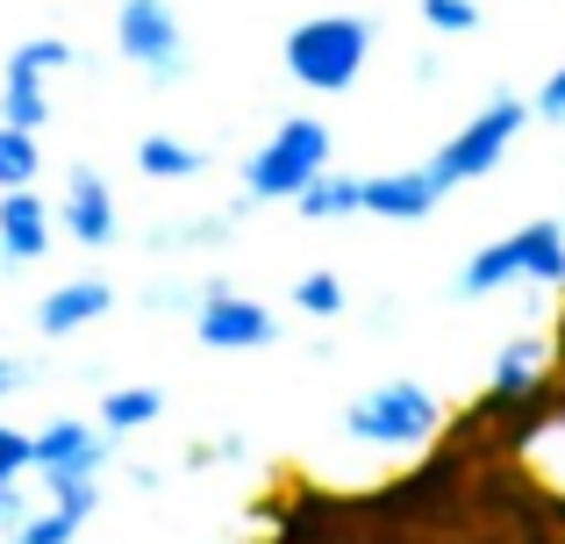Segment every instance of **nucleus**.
I'll use <instances>...</instances> for the list:
<instances>
[{"mask_svg":"<svg viewBox=\"0 0 565 544\" xmlns=\"http://www.w3.org/2000/svg\"><path fill=\"white\" fill-rule=\"evenodd\" d=\"M36 172H43L36 129H14V122H0V194H8V186H36Z\"/></svg>","mask_w":565,"mask_h":544,"instance_id":"nucleus-19","label":"nucleus"},{"mask_svg":"<svg viewBox=\"0 0 565 544\" xmlns=\"http://www.w3.org/2000/svg\"><path fill=\"white\" fill-rule=\"evenodd\" d=\"M8 537L14 544H72V537H79V516H72L65 502H51V494H43V502L22 509V523H14Z\"/></svg>","mask_w":565,"mask_h":544,"instance_id":"nucleus-18","label":"nucleus"},{"mask_svg":"<svg viewBox=\"0 0 565 544\" xmlns=\"http://www.w3.org/2000/svg\"><path fill=\"white\" fill-rule=\"evenodd\" d=\"M294 308H301V316H344V279L337 273H301L294 279Z\"/></svg>","mask_w":565,"mask_h":544,"instance_id":"nucleus-20","label":"nucleus"},{"mask_svg":"<svg viewBox=\"0 0 565 544\" xmlns=\"http://www.w3.org/2000/svg\"><path fill=\"white\" fill-rule=\"evenodd\" d=\"M530 115H544V122H565V65H558L552 79L537 86V100H530Z\"/></svg>","mask_w":565,"mask_h":544,"instance_id":"nucleus-23","label":"nucleus"},{"mask_svg":"<svg viewBox=\"0 0 565 544\" xmlns=\"http://www.w3.org/2000/svg\"><path fill=\"white\" fill-rule=\"evenodd\" d=\"M108 308H115V287H108V279H65V287L43 294L36 330L43 337H72V330H86V322H100Z\"/></svg>","mask_w":565,"mask_h":544,"instance_id":"nucleus-14","label":"nucleus"},{"mask_svg":"<svg viewBox=\"0 0 565 544\" xmlns=\"http://www.w3.org/2000/svg\"><path fill=\"white\" fill-rule=\"evenodd\" d=\"M14 387H22V365H14V359H0V402H8Z\"/></svg>","mask_w":565,"mask_h":544,"instance_id":"nucleus-25","label":"nucleus"},{"mask_svg":"<svg viewBox=\"0 0 565 544\" xmlns=\"http://www.w3.org/2000/svg\"><path fill=\"white\" fill-rule=\"evenodd\" d=\"M344 430L351 445H373V451H415L444 430V402L423 380H380L344 408Z\"/></svg>","mask_w":565,"mask_h":544,"instance_id":"nucleus-3","label":"nucleus"},{"mask_svg":"<svg viewBox=\"0 0 565 544\" xmlns=\"http://www.w3.org/2000/svg\"><path fill=\"white\" fill-rule=\"evenodd\" d=\"M523 122H530V100H515V94H494L480 115H472L458 137H444L437 143V158H429V186L437 194H451V186H472V180H487V172L509 158V143L523 137Z\"/></svg>","mask_w":565,"mask_h":544,"instance_id":"nucleus-4","label":"nucleus"},{"mask_svg":"<svg viewBox=\"0 0 565 544\" xmlns=\"http://www.w3.org/2000/svg\"><path fill=\"white\" fill-rule=\"evenodd\" d=\"M29 473V430L0 423V480H22Z\"/></svg>","mask_w":565,"mask_h":544,"instance_id":"nucleus-22","label":"nucleus"},{"mask_svg":"<svg viewBox=\"0 0 565 544\" xmlns=\"http://www.w3.org/2000/svg\"><path fill=\"white\" fill-rule=\"evenodd\" d=\"M72 65V43L65 36H29V43H14V57H8V72H0V122H14V129H43L51 122V72H65Z\"/></svg>","mask_w":565,"mask_h":544,"instance_id":"nucleus-6","label":"nucleus"},{"mask_svg":"<svg viewBox=\"0 0 565 544\" xmlns=\"http://www.w3.org/2000/svg\"><path fill=\"white\" fill-rule=\"evenodd\" d=\"M108 459H115V445H100V430L79 416H57L29 437V473H43V480L51 473H108Z\"/></svg>","mask_w":565,"mask_h":544,"instance_id":"nucleus-9","label":"nucleus"},{"mask_svg":"<svg viewBox=\"0 0 565 544\" xmlns=\"http://www.w3.org/2000/svg\"><path fill=\"white\" fill-rule=\"evenodd\" d=\"M158 416H166V394H158V387L100 394V430H108V437H129V430H143V423H158Z\"/></svg>","mask_w":565,"mask_h":544,"instance_id":"nucleus-16","label":"nucleus"},{"mask_svg":"<svg viewBox=\"0 0 565 544\" xmlns=\"http://www.w3.org/2000/svg\"><path fill=\"white\" fill-rule=\"evenodd\" d=\"M294 209H301L308 223H344V215H359V180H351V172H337V166H322L316 180L294 194Z\"/></svg>","mask_w":565,"mask_h":544,"instance_id":"nucleus-15","label":"nucleus"},{"mask_svg":"<svg viewBox=\"0 0 565 544\" xmlns=\"http://www.w3.org/2000/svg\"><path fill=\"white\" fill-rule=\"evenodd\" d=\"M544 359H552V344H544V337H515V344H501L494 351V373H487V408L530 402V394L544 387Z\"/></svg>","mask_w":565,"mask_h":544,"instance_id":"nucleus-13","label":"nucleus"},{"mask_svg":"<svg viewBox=\"0 0 565 544\" xmlns=\"http://www.w3.org/2000/svg\"><path fill=\"white\" fill-rule=\"evenodd\" d=\"M22 509H29L22 480H0V531H14V523H22Z\"/></svg>","mask_w":565,"mask_h":544,"instance_id":"nucleus-24","label":"nucleus"},{"mask_svg":"<svg viewBox=\"0 0 565 544\" xmlns=\"http://www.w3.org/2000/svg\"><path fill=\"white\" fill-rule=\"evenodd\" d=\"M423 8V22L437 29V36H466V29H480V0H415Z\"/></svg>","mask_w":565,"mask_h":544,"instance_id":"nucleus-21","label":"nucleus"},{"mask_svg":"<svg viewBox=\"0 0 565 544\" xmlns=\"http://www.w3.org/2000/svg\"><path fill=\"white\" fill-rule=\"evenodd\" d=\"M501 287H565V230L558 223H523L509 237L480 244L458 273V294L466 301H487Z\"/></svg>","mask_w":565,"mask_h":544,"instance_id":"nucleus-1","label":"nucleus"},{"mask_svg":"<svg viewBox=\"0 0 565 544\" xmlns=\"http://www.w3.org/2000/svg\"><path fill=\"white\" fill-rule=\"evenodd\" d=\"M51 215L65 223V237L94 244V252H100V244H115V230H122V223H115V194H108V180H100L94 166H72L65 172V201H57Z\"/></svg>","mask_w":565,"mask_h":544,"instance_id":"nucleus-10","label":"nucleus"},{"mask_svg":"<svg viewBox=\"0 0 565 544\" xmlns=\"http://www.w3.org/2000/svg\"><path fill=\"white\" fill-rule=\"evenodd\" d=\"M279 57L308 94H344V86H359L365 57H373V29H365V14H308L287 29Z\"/></svg>","mask_w":565,"mask_h":544,"instance_id":"nucleus-2","label":"nucleus"},{"mask_svg":"<svg viewBox=\"0 0 565 544\" xmlns=\"http://www.w3.org/2000/svg\"><path fill=\"white\" fill-rule=\"evenodd\" d=\"M201 166L207 158L180 137H143L137 143V172H151V180H201Z\"/></svg>","mask_w":565,"mask_h":544,"instance_id":"nucleus-17","label":"nucleus"},{"mask_svg":"<svg viewBox=\"0 0 565 544\" xmlns=\"http://www.w3.org/2000/svg\"><path fill=\"white\" fill-rule=\"evenodd\" d=\"M193 337H201L207 351H258V344L279 337V316L265 301H250V294L207 279V287L193 294Z\"/></svg>","mask_w":565,"mask_h":544,"instance_id":"nucleus-8","label":"nucleus"},{"mask_svg":"<svg viewBox=\"0 0 565 544\" xmlns=\"http://www.w3.org/2000/svg\"><path fill=\"white\" fill-rule=\"evenodd\" d=\"M322 166H330V129L316 115H294L244 158V201H294Z\"/></svg>","mask_w":565,"mask_h":544,"instance_id":"nucleus-5","label":"nucleus"},{"mask_svg":"<svg viewBox=\"0 0 565 544\" xmlns=\"http://www.w3.org/2000/svg\"><path fill=\"white\" fill-rule=\"evenodd\" d=\"M437 186H429V172H373V180H359V215H386V223H423V215H437Z\"/></svg>","mask_w":565,"mask_h":544,"instance_id":"nucleus-12","label":"nucleus"},{"mask_svg":"<svg viewBox=\"0 0 565 544\" xmlns=\"http://www.w3.org/2000/svg\"><path fill=\"white\" fill-rule=\"evenodd\" d=\"M51 209H43L36 186H8L0 194V258L8 266H36L43 252H51Z\"/></svg>","mask_w":565,"mask_h":544,"instance_id":"nucleus-11","label":"nucleus"},{"mask_svg":"<svg viewBox=\"0 0 565 544\" xmlns=\"http://www.w3.org/2000/svg\"><path fill=\"white\" fill-rule=\"evenodd\" d=\"M115 43H122V57L137 72H151V79H180L186 72V29H180V8H172V0H122Z\"/></svg>","mask_w":565,"mask_h":544,"instance_id":"nucleus-7","label":"nucleus"}]
</instances>
